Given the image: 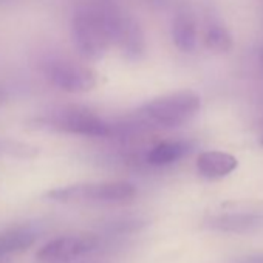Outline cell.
Masks as SVG:
<instances>
[{
  "label": "cell",
  "mask_w": 263,
  "mask_h": 263,
  "mask_svg": "<svg viewBox=\"0 0 263 263\" xmlns=\"http://www.w3.org/2000/svg\"><path fill=\"white\" fill-rule=\"evenodd\" d=\"M70 31L78 54L87 61L101 59L113 44L108 13L95 7L78 10L73 14Z\"/></svg>",
  "instance_id": "6da1fadb"
},
{
  "label": "cell",
  "mask_w": 263,
  "mask_h": 263,
  "mask_svg": "<svg viewBox=\"0 0 263 263\" xmlns=\"http://www.w3.org/2000/svg\"><path fill=\"white\" fill-rule=\"evenodd\" d=\"M135 195V186L127 181L78 183L45 194L47 198L58 203H124Z\"/></svg>",
  "instance_id": "7a4b0ae2"
},
{
  "label": "cell",
  "mask_w": 263,
  "mask_h": 263,
  "mask_svg": "<svg viewBox=\"0 0 263 263\" xmlns=\"http://www.w3.org/2000/svg\"><path fill=\"white\" fill-rule=\"evenodd\" d=\"M201 107V96L192 90H181L158 96L146 102L141 110L155 124L174 128L186 124Z\"/></svg>",
  "instance_id": "3957f363"
},
{
  "label": "cell",
  "mask_w": 263,
  "mask_h": 263,
  "mask_svg": "<svg viewBox=\"0 0 263 263\" xmlns=\"http://www.w3.org/2000/svg\"><path fill=\"white\" fill-rule=\"evenodd\" d=\"M41 127H47L50 130L64 132L71 135H82V137H95L102 138L110 135V127L104 122L98 115L87 108L71 107L53 113L51 116H45L39 121Z\"/></svg>",
  "instance_id": "277c9868"
},
{
  "label": "cell",
  "mask_w": 263,
  "mask_h": 263,
  "mask_svg": "<svg viewBox=\"0 0 263 263\" xmlns=\"http://www.w3.org/2000/svg\"><path fill=\"white\" fill-rule=\"evenodd\" d=\"M45 74L54 87L67 93H87L98 85V74L91 67L71 61L48 62Z\"/></svg>",
  "instance_id": "5b68a950"
},
{
  "label": "cell",
  "mask_w": 263,
  "mask_h": 263,
  "mask_svg": "<svg viewBox=\"0 0 263 263\" xmlns=\"http://www.w3.org/2000/svg\"><path fill=\"white\" fill-rule=\"evenodd\" d=\"M111 42L118 45L121 53L130 59L138 61L146 54V37L140 24L127 14L108 13Z\"/></svg>",
  "instance_id": "8992f818"
},
{
  "label": "cell",
  "mask_w": 263,
  "mask_h": 263,
  "mask_svg": "<svg viewBox=\"0 0 263 263\" xmlns=\"http://www.w3.org/2000/svg\"><path fill=\"white\" fill-rule=\"evenodd\" d=\"M96 245H98V240L91 235L59 237V238L48 241L45 246H42L37 251V261L39 263H64L71 258H76L78 255L93 251Z\"/></svg>",
  "instance_id": "52a82bcc"
},
{
  "label": "cell",
  "mask_w": 263,
  "mask_h": 263,
  "mask_svg": "<svg viewBox=\"0 0 263 263\" xmlns=\"http://www.w3.org/2000/svg\"><path fill=\"white\" fill-rule=\"evenodd\" d=\"M204 226L212 231L229 234H251L263 229V212L260 211H234L209 217Z\"/></svg>",
  "instance_id": "ba28073f"
},
{
  "label": "cell",
  "mask_w": 263,
  "mask_h": 263,
  "mask_svg": "<svg viewBox=\"0 0 263 263\" xmlns=\"http://www.w3.org/2000/svg\"><path fill=\"white\" fill-rule=\"evenodd\" d=\"M172 41L183 53H194L197 48V22L187 5L178 7L172 21Z\"/></svg>",
  "instance_id": "9c48e42d"
},
{
  "label": "cell",
  "mask_w": 263,
  "mask_h": 263,
  "mask_svg": "<svg viewBox=\"0 0 263 263\" xmlns=\"http://www.w3.org/2000/svg\"><path fill=\"white\" fill-rule=\"evenodd\" d=\"M238 166V160L226 152L208 151L198 155L197 169L201 177L208 180H218L231 175Z\"/></svg>",
  "instance_id": "30bf717a"
},
{
  "label": "cell",
  "mask_w": 263,
  "mask_h": 263,
  "mask_svg": "<svg viewBox=\"0 0 263 263\" xmlns=\"http://www.w3.org/2000/svg\"><path fill=\"white\" fill-rule=\"evenodd\" d=\"M191 151L189 143L186 141H164L155 146L149 155L147 161L152 166H169L178 160H181Z\"/></svg>",
  "instance_id": "8fae6325"
},
{
  "label": "cell",
  "mask_w": 263,
  "mask_h": 263,
  "mask_svg": "<svg viewBox=\"0 0 263 263\" xmlns=\"http://www.w3.org/2000/svg\"><path fill=\"white\" fill-rule=\"evenodd\" d=\"M37 238V234L31 228H16L0 235V255L11 252H21L30 248Z\"/></svg>",
  "instance_id": "7c38bea8"
},
{
  "label": "cell",
  "mask_w": 263,
  "mask_h": 263,
  "mask_svg": "<svg viewBox=\"0 0 263 263\" xmlns=\"http://www.w3.org/2000/svg\"><path fill=\"white\" fill-rule=\"evenodd\" d=\"M204 45L214 53H228L232 48V37L224 25L218 21H212L206 28Z\"/></svg>",
  "instance_id": "4fadbf2b"
},
{
  "label": "cell",
  "mask_w": 263,
  "mask_h": 263,
  "mask_svg": "<svg viewBox=\"0 0 263 263\" xmlns=\"http://www.w3.org/2000/svg\"><path fill=\"white\" fill-rule=\"evenodd\" d=\"M232 263H263V252L245 254L232 260Z\"/></svg>",
  "instance_id": "5bb4252c"
},
{
  "label": "cell",
  "mask_w": 263,
  "mask_h": 263,
  "mask_svg": "<svg viewBox=\"0 0 263 263\" xmlns=\"http://www.w3.org/2000/svg\"><path fill=\"white\" fill-rule=\"evenodd\" d=\"M258 58H260V62H261V65H263V48L260 50V54H258Z\"/></svg>",
  "instance_id": "9a60e30c"
},
{
  "label": "cell",
  "mask_w": 263,
  "mask_h": 263,
  "mask_svg": "<svg viewBox=\"0 0 263 263\" xmlns=\"http://www.w3.org/2000/svg\"><path fill=\"white\" fill-rule=\"evenodd\" d=\"M260 144L263 146V135H261V138H260Z\"/></svg>",
  "instance_id": "2e32d148"
}]
</instances>
